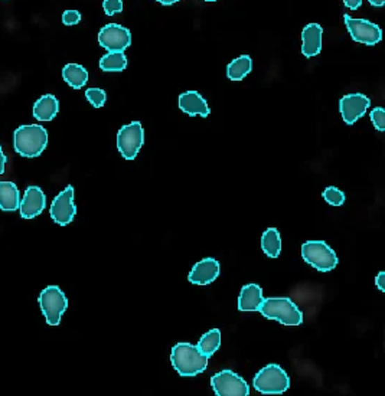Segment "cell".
<instances>
[{
    "mask_svg": "<svg viewBox=\"0 0 385 396\" xmlns=\"http://www.w3.org/2000/svg\"><path fill=\"white\" fill-rule=\"evenodd\" d=\"M259 311L265 319L276 320L284 326H300L303 323V313L287 297L264 299Z\"/></svg>",
    "mask_w": 385,
    "mask_h": 396,
    "instance_id": "3",
    "label": "cell"
},
{
    "mask_svg": "<svg viewBox=\"0 0 385 396\" xmlns=\"http://www.w3.org/2000/svg\"><path fill=\"white\" fill-rule=\"evenodd\" d=\"M208 361L209 358H206L197 346L190 343H178L172 347V366L185 378H194V376L205 372L208 368Z\"/></svg>",
    "mask_w": 385,
    "mask_h": 396,
    "instance_id": "1",
    "label": "cell"
},
{
    "mask_svg": "<svg viewBox=\"0 0 385 396\" xmlns=\"http://www.w3.org/2000/svg\"><path fill=\"white\" fill-rule=\"evenodd\" d=\"M21 205V195L13 182H0V209L13 212Z\"/></svg>",
    "mask_w": 385,
    "mask_h": 396,
    "instance_id": "19",
    "label": "cell"
},
{
    "mask_svg": "<svg viewBox=\"0 0 385 396\" xmlns=\"http://www.w3.org/2000/svg\"><path fill=\"white\" fill-rule=\"evenodd\" d=\"M264 300L263 290L257 284H248L241 288L238 299V310L245 311H259L261 303Z\"/></svg>",
    "mask_w": 385,
    "mask_h": 396,
    "instance_id": "17",
    "label": "cell"
},
{
    "mask_svg": "<svg viewBox=\"0 0 385 396\" xmlns=\"http://www.w3.org/2000/svg\"><path fill=\"white\" fill-rule=\"evenodd\" d=\"M345 24L348 28L351 38L355 42L374 47L382 39V32L381 28L370 21H365V19H355L351 17L350 15H345Z\"/></svg>",
    "mask_w": 385,
    "mask_h": 396,
    "instance_id": "9",
    "label": "cell"
},
{
    "mask_svg": "<svg viewBox=\"0 0 385 396\" xmlns=\"http://www.w3.org/2000/svg\"><path fill=\"white\" fill-rule=\"evenodd\" d=\"M47 206V196L42 192L41 188L38 186H29L25 190L24 199L19 205V211H21V216L24 220H33L35 216L41 215Z\"/></svg>",
    "mask_w": 385,
    "mask_h": 396,
    "instance_id": "13",
    "label": "cell"
},
{
    "mask_svg": "<svg viewBox=\"0 0 385 396\" xmlns=\"http://www.w3.org/2000/svg\"><path fill=\"white\" fill-rule=\"evenodd\" d=\"M375 286L378 287V290L379 291H385V272L384 271H381L379 274H378V277L375 279Z\"/></svg>",
    "mask_w": 385,
    "mask_h": 396,
    "instance_id": "30",
    "label": "cell"
},
{
    "mask_svg": "<svg viewBox=\"0 0 385 396\" xmlns=\"http://www.w3.org/2000/svg\"><path fill=\"white\" fill-rule=\"evenodd\" d=\"M261 248L270 258H277L281 254V236L276 228H268L261 236Z\"/></svg>",
    "mask_w": 385,
    "mask_h": 396,
    "instance_id": "22",
    "label": "cell"
},
{
    "mask_svg": "<svg viewBox=\"0 0 385 396\" xmlns=\"http://www.w3.org/2000/svg\"><path fill=\"white\" fill-rule=\"evenodd\" d=\"M178 106L185 114L190 117L201 115L205 118L211 113L205 98L197 91H188V92L181 94L179 100H178Z\"/></svg>",
    "mask_w": 385,
    "mask_h": 396,
    "instance_id": "15",
    "label": "cell"
},
{
    "mask_svg": "<svg viewBox=\"0 0 385 396\" xmlns=\"http://www.w3.org/2000/svg\"><path fill=\"white\" fill-rule=\"evenodd\" d=\"M99 44L108 52H124L131 45V33L117 24H108L99 33Z\"/></svg>",
    "mask_w": 385,
    "mask_h": 396,
    "instance_id": "10",
    "label": "cell"
},
{
    "mask_svg": "<svg viewBox=\"0 0 385 396\" xmlns=\"http://www.w3.org/2000/svg\"><path fill=\"white\" fill-rule=\"evenodd\" d=\"M64 81L74 90H80L88 83V72L83 65L67 64L63 69Z\"/></svg>",
    "mask_w": 385,
    "mask_h": 396,
    "instance_id": "20",
    "label": "cell"
},
{
    "mask_svg": "<svg viewBox=\"0 0 385 396\" xmlns=\"http://www.w3.org/2000/svg\"><path fill=\"white\" fill-rule=\"evenodd\" d=\"M145 143L142 123L133 122L123 126L117 133V149L126 160H134Z\"/></svg>",
    "mask_w": 385,
    "mask_h": 396,
    "instance_id": "7",
    "label": "cell"
},
{
    "mask_svg": "<svg viewBox=\"0 0 385 396\" xmlns=\"http://www.w3.org/2000/svg\"><path fill=\"white\" fill-rule=\"evenodd\" d=\"M51 217L55 224L65 226L74 221L76 215V208L74 204V188L67 186L60 195H58L49 209Z\"/></svg>",
    "mask_w": 385,
    "mask_h": 396,
    "instance_id": "11",
    "label": "cell"
},
{
    "mask_svg": "<svg viewBox=\"0 0 385 396\" xmlns=\"http://www.w3.org/2000/svg\"><path fill=\"white\" fill-rule=\"evenodd\" d=\"M254 389L263 395H281L290 388V379L279 365H267L253 379Z\"/></svg>",
    "mask_w": 385,
    "mask_h": 396,
    "instance_id": "4",
    "label": "cell"
},
{
    "mask_svg": "<svg viewBox=\"0 0 385 396\" xmlns=\"http://www.w3.org/2000/svg\"><path fill=\"white\" fill-rule=\"evenodd\" d=\"M253 69V61L248 55H241L236 58L227 68V76L231 81H241Z\"/></svg>",
    "mask_w": 385,
    "mask_h": 396,
    "instance_id": "21",
    "label": "cell"
},
{
    "mask_svg": "<svg viewBox=\"0 0 385 396\" xmlns=\"http://www.w3.org/2000/svg\"><path fill=\"white\" fill-rule=\"evenodd\" d=\"M220 346H221V331L218 329H213L202 336L197 347L202 354L206 356V358H213V354L220 349Z\"/></svg>",
    "mask_w": 385,
    "mask_h": 396,
    "instance_id": "23",
    "label": "cell"
},
{
    "mask_svg": "<svg viewBox=\"0 0 385 396\" xmlns=\"http://www.w3.org/2000/svg\"><path fill=\"white\" fill-rule=\"evenodd\" d=\"M323 199L331 206H341L345 202V193L335 186H329L323 190Z\"/></svg>",
    "mask_w": 385,
    "mask_h": 396,
    "instance_id": "25",
    "label": "cell"
},
{
    "mask_svg": "<svg viewBox=\"0 0 385 396\" xmlns=\"http://www.w3.org/2000/svg\"><path fill=\"white\" fill-rule=\"evenodd\" d=\"M303 260L320 272L332 271L338 265L335 251L325 241H307L302 245Z\"/></svg>",
    "mask_w": 385,
    "mask_h": 396,
    "instance_id": "5",
    "label": "cell"
},
{
    "mask_svg": "<svg viewBox=\"0 0 385 396\" xmlns=\"http://www.w3.org/2000/svg\"><path fill=\"white\" fill-rule=\"evenodd\" d=\"M158 2L162 3V5H165V6H169V5H173V3L179 2V0H158Z\"/></svg>",
    "mask_w": 385,
    "mask_h": 396,
    "instance_id": "34",
    "label": "cell"
},
{
    "mask_svg": "<svg viewBox=\"0 0 385 396\" xmlns=\"http://www.w3.org/2000/svg\"><path fill=\"white\" fill-rule=\"evenodd\" d=\"M103 8L106 15L113 16L115 13H120L123 10V2L122 0H104Z\"/></svg>",
    "mask_w": 385,
    "mask_h": 396,
    "instance_id": "28",
    "label": "cell"
},
{
    "mask_svg": "<svg viewBox=\"0 0 385 396\" xmlns=\"http://www.w3.org/2000/svg\"><path fill=\"white\" fill-rule=\"evenodd\" d=\"M205 2H217V0H205Z\"/></svg>",
    "mask_w": 385,
    "mask_h": 396,
    "instance_id": "35",
    "label": "cell"
},
{
    "mask_svg": "<svg viewBox=\"0 0 385 396\" xmlns=\"http://www.w3.org/2000/svg\"><path fill=\"white\" fill-rule=\"evenodd\" d=\"M6 162H8V157L5 156L2 147H0V174L5 173V167H6Z\"/></svg>",
    "mask_w": 385,
    "mask_h": 396,
    "instance_id": "32",
    "label": "cell"
},
{
    "mask_svg": "<svg viewBox=\"0 0 385 396\" xmlns=\"http://www.w3.org/2000/svg\"><path fill=\"white\" fill-rule=\"evenodd\" d=\"M323 28L319 24H309L302 32V53L304 58H313L322 51Z\"/></svg>",
    "mask_w": 385,
    "mask_h": 396,
    "instance_id": "16",
    "label": "cell"
},
{
    "mask_svg": "<svg viewBox=\"0 0 385 396\" xmlns=\"http://www.w3.org/2000/svg\"><path fill=\"white\" fill-rule=\"evenodd\" d=\"M211 386H213L217 396H248L249 388L247 382L240 374L229 369H224L215 373L211 378Z\"/></svg>",
    "mask_w": 385,
    "mask_h": 396,
    "instance_id": "8",
    "label": "cell"
},
{
    "mask_svg": "<svg viewBox=\"0 0 385 396\" xmlns=\"http://www.w3.org/2000/svg\"><path fill=\"white\" fill-rule=\"evenodd\" d=\"M127 67L124 52H108L100 59V68L104 72H122Z\"/></svg>",
    "mask_w": 385,
    "mask_h": 396,
    "instance_id": "24",
    "label": "cell"
},
{
    "mask_svg": "<svg viewBox=\"0 0 385 396\" xmlns=\"http://www.w3.org/2000/svg\"><path fill=\"white\" fill-rule=\"evenodd\" d=\"M13 145L16 153L33 158L42 154L48 145V131L40 124L21 126L15 130Z\"/></svg>",
    "mask_w": 385,
    "mask_h": 396,
    "instance_id": "2",
    "label": "cell"
},
{
    "mask_svg": "<svg viewBox=\"0 0 385 396\" xmlns=\"http://www.w3.org/2000/svg\"><path fill=\"white\" fill-rule=\"evenodd\" d=\"M371 106V100L363 94H348L343 95L339 101V111L343 118V122L352 126L357 123L358 118H361L367 113L368 107Z\"/></svg>",
    "mask_w": 385,
    "mask_h": 396,
    "instance_id": "12",
    "label": "cell"
},
{
    "mask_svg": "<svg viewBox=\"0 0 385 396\" xmlns=\"http://www.w3.org/2000/svg\"><path fill=\"white\" fill-rule=\"evenodd\" d=\"M370 3H371L372 6H377V8H381V6H384V3H385V0H370Z\"/></svg>",
    "mask_w": 385,
    "mask_h": 396,
    "instance_id": "33",
    "label": "cell"
},
{
    "mask_svg": "<svg viewBox=\"0 0 385 396\" xmlns=\"http://www.w3.org/2000/svg\"><path fill=\"white\" fill-rule=\"evenodd\" d=\"M370 117H371V122L374 123V127L378 131H384L385 130V111H384V108H381V107L374 108L371 111Z\"/></svg>",
    "mask_w": 385,
    "mask_h": 396,
    "instance_id": "27",
    "label": "cell"
},
{
    "mask_svg": "<svg viewBox=\"0 0 385 396\" xmlns=\"http://www.w3.org/2000/svg\"><path fill=\"white\" fill-rule=\"evenodd\" d=\"M60 111V103L52 94L42 95L33 106V117L40 122H51Z\"/></svg>",
    "mask_w": 385,
    "mask_h": 396,
    "instance_id": "18",
    "label": "cell"
},
{
    "mask_svg": "<svg viewBox=\"0 0 385 396\" xmlns=\"http://www.w3.org/2000/svg\"><path fill=\"white\" fill-rule=\"evenodd\" d=\"M40 306L49 326L61 323L64 313L68 308V300L64 291L58 286H49L40 295Z\"/></svg>",
    "mask_w": 385,
    "mask_h": 396,
    "instance_id": "6",
    "label": "cell"
},
{
    "mask_svg": "<svg viewBox=\"0 0 385 396\" xmlns=\"http://www.w3.org/2000/svg\"><path fill=\"white\" fill-rule=\"evenodd\" d=\"M85 98L90 101V104L95 108H101L107 101V94L101 88H88L85 91Z\"/></svg>",
    "mask_w": 385,
    "mask_h": 396,
    "instance_id": "26",
    "label": "cell"
},
{
    "mask_svg": "<svg viewBox=\"0 0 385 396\" xmlns=\"http://www.w3.org/2000/svg\"><path fill=\"white\" fill-rule=\"evenodd\" d=\"M80 21H81V13L79 10H65L63 13V24L67 26L80 24Z\"/></svg>",
    "mask_w": 385,
    "mask_h": 396,
    "instance_id": "29",
    "label": "cell"
},
{
    "mask_svg": "<svg viewBox=\"0 0 385 396\" xmlns=\"http://www.w3.org/2000/svg\"><path fill=\"white\" fill-rule=\"evenodd\" d=\"M220 263L214 258H204L197 263L188 275V281L195 286H208L214 283L220 275Z\"/></svg>",
    "mask_w": 385,
    "mask_h": 396,
    "instance_id": "14",
    "label": "cell"
},
{
    "mask_svg": "<svg viewBox=\"0 0 385 396\" xmlns=\"http://www.w3.org/2000/svg\"><path fill=\"white\" fill-rule=\"evenodd\" d=\"M343 3L346 8H350L351 10H357L362 5V0H343Z\"/></svg>",
    "mask_w": 385,
    "mask_h": 396,
    "instance_id": "31",
    "label": "cell"
}]
</instances>
